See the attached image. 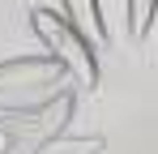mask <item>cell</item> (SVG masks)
<instances>
[{
  "mask_svg": "<svg viewBox=\"0 0 158 154\" xmlns=\"http://www.w3.org/2000/svg\"><path fill=\"white\" fill-rule=\"evenodd\" d=\"M30 30H34V34H39V43H43V47H47L56 60L64 64V73L73 77V86H85V90H94V86L103 81L98 47H94V43L81 34L77 26L64 17V13L34 4V9H30Z\"/></svg>",
  "mask_w": 158,
  "mask_h": 154,
  "instance_id": "1",
  "label": "cell"
},
{
  "mask_svg": "<svg viewBox=\"0 0 158 154\" xmlns=\"http://www.w3.org/2000/svg\"><path fill=\"white\" fill-rule=\"evenodd\" d=\"M64 81H69V73H64V64L56 60L52 51L47 56H13V60H0V111L43 103Z\"/></svg>",
  "mask_w": 158,
  "mask_h": 154,
  "instance_id": "2",
  "label": "cell"
},
{
  "mask_svg": "<svg viewBox=\"0 0 158 154\" xmlns=\"http://www.w3.org/2000/svg\"><path fill=\"white\" fill-rule=\"evenodd\" d=\"M77 111V94L69 86H60L56 94H47L43 103H30V107H13V111H0V133L9 141H47L56 133H64V124L73 120Z\"/></svg>",
  "mask_w": 158,
  "mask_h": 154,
  "instance_id": "3",
  "label": "cell"
},
{
  "mask_svg": "<svg viewBox=\"0 0 158 154\" xmlns=\"http://www.w3.org/2000/svg\"><path fill=\"white\" fill-rule=\"evenodd\" d=\"M64 17L77 26V30L94 43V47H103L107 39H111V30H107L103 13H98V0H64Z\"/></svg>",
  "mask_w": 158,
  "mask_h": 154,
  "instance_id": "4",
  "label": "cell"
},
{
  "mask_svg": "<svg viewBox=\"0 0 158 154\" xmlns=\"http://www.w3.org/2000/svg\"><path fill=\"white\" fill-rule=\"evenodd\" d=\"M107 150V137L98 133H85V137H69V133H56L47 141L30 146V154H103Z\"/></svg>",
  "mask_w": 158,
  "mask_h": 154,
  "instance_id": "5",
  "label": "cell"
},
{
  "mask_svg": "<svg viewBox=\"0 0 158 154\" xmlns=\"http://www.w3.org/2000/svg\"><path fill=\"white\" fill-rule=\"evenodd\" d=\"M124 17H128V34L132 39L150 34V26L158 17V0H124Z\"/></svg>",
  "mask_w": 158,
  "mask_h": 154,
  "instance_id": "6",
  "label": "cell"
},
{
  "mask_svg": "<svg viewBox=\"0 0 158 154\" xmlns=\"http://www.w3.org/2000/svg\"><path fill=\"white\" fill-rule=\"evenodd\" d=\"M0 154H13V141H9L4 133H0Z\"/></svg>",
  "mask_w": 158,
  "mask_h": 154,
  "instance_id": "7",
  "label": "cell"
}]
</instances>
